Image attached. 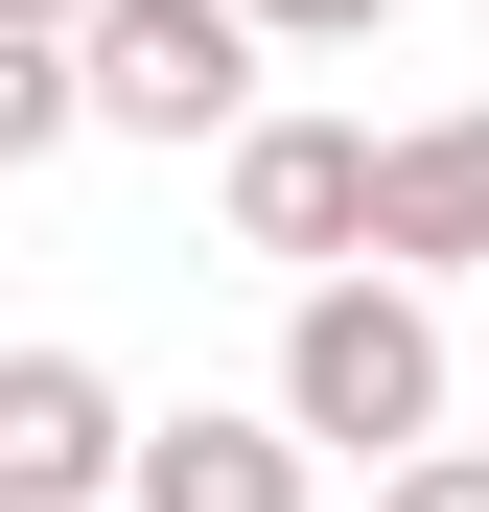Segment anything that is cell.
Here are the masks:
<instances>
[{
	"label": "cell",
	"mask_w": 489,
	"mask_h": 512,
	"mask_svg": "<svg viewBox=\"0 0 489 512\" xmlns=\"http://www.w3.org/2000/svg\"><path fill=\"white\" fill-rule=\"evenodd\" d=\"M303 489H326V443H303L280 396H257V419H233V396L140 419V512H303Z\"/></svg>",
	"instance_id": "5b68a950"
},
{
	"label": "cell",
	"mask_w": 489,
	"mask_h": 512,
	"mask_svg": "<svg viewBox=\"0 0 489 512\" xmlns=\"http://www.w3.org/2000/svg\"><path fill=\"white\" fill-rule=\"evenodd\" d=\"M466 256H489V94L396 117V187H373V280H466Z\"/></svg>",
	"instance_id": "8992f818"
},
{
	"label": "cell",
	"mask_w": 489,
	"mask_h": 512,
	"mask_svg": "<svg viewBox=\"0 0 489 512\" xmlns=\"http://www.w3.org/2000/svg\"><path fill=\"white\" fill-rule=\"evenodd\" d=\"M117 24V0H0V47H94Z\"/></svg>",
	"instance_id": "30bf717a"
},
{
	"label": "cell",
	"mask_w": 489,
	"mask_h": 512,
	"mask_svg": "<svg viewBox=\"0 0 489 512\" xmlns=\"http://www.w3.org/2000/svg\"><path fill=\"white\" fill-rule=\"evenodd\" d=\"M280 419L326 466H443V303L420 280H326V303H280Z\"/></svg>",
	"instance_id": "6da1fadb"
},
{
	"label": "cell",
	"mask_w": 489,
	"mask_h": 512,
	"mask_svg": "<svg viewBox=\"0 0 489 512\" xmlns=\"http://www.w3.org/2000/svg\"><path fill=\"white\" fill-rule=\"evenodd\" d=\"M47 140H94V47H0V163H47Z\"/></svg>",
	"instance_id": "52a82bcc"
},
{
	"label": "cell",
	"mask_w": 489,
	"mask_h": 512,
	"mask_svg": "<svg viewBox=\"0 0 489 512\" xmlns=\"http://www.w3.org/2000/svg\"><path fill=\"white\" fill-rule=\"evenodd\" d=\"M94 140H257V0H117L94 24Z\"/></svg>",
	"instance_id": "3957f363"
},
{
	"label": "cell",
	"mask_w": 489,
	"mask_h": 512,
	"mask_svg": "<svg viewBox=\"0 0 489 512\" xmlns=\"http://www.w3.org/2000/svg\"><path fill=\"white\" fill-rule=\"evenodd\" d=\"M396 0H257V47H373Z\"/></svg>",
	"instance_id": "ba28073f"
},
{
	"label": "cell",
	"mask_w": 489,
	"mask_h": 512,
	"mask_svg": "<svg viewBox=\"0 0 489 512\" xmlns=\"http://www.w3.org/2000/svg\"><path fill=\"white\" fill-rule=\"evenodd\" d=\"M210 187H233V256H280V280L326 303V280H373V187H396V140H373V117H257Z\"/></svg>",
	"instance_id": "7a4b0ae2"
},
{
	"label": "cell",
	"mask_w": 489,
	"mask_h": 512,
	"mask_svg": "<svg viewBox=\"0 0 489 512\" xmlns=\"http://www.w3.org/2000/svg\"><path fill=\"white\" fill-rule=\"evenodd\" d=\"M373 512H489V443H443V466H396Z\"/></svg>",
	"instance_id": "9c48e42d"
},
{
	"label": "cell",
	"mask_w": 489,
	"mask_h": 512,
	"mask_svg": "<svg viewBox=\"0 0 489 512\" xmlns=\"http://www.w3.org/2000/svg\"><path fill=\"white\" fill-rule=\"evenodd\" d=\"M0 512H140V419L94 350H0Z\"/></svg>",
	"instance_id": "277c9868"
}]
</instances>
